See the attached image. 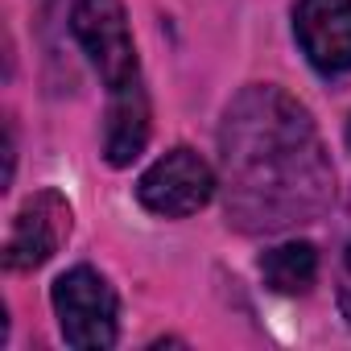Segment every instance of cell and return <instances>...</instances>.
Returning a JSON list of instances; mask_svg holds the SVG:
<instances>
[{
	"label": "cell",
	"mask_w": 351,
	"mask_h": 351,
	"mask_svg": "<svg viewBox=\"0 0 351 351\" xmlns=\"http://www.w3.org/2000/svg\"><path fill=\"white\" fill-rule=\"evenodd\" d=\"M219 191L228 223L277 236L314 223L335 199V165L314 116L281 87H244L219 124Z\"/></svg>",
	"instance_id": "1"
},
{
	"label": "cell",
	"mask_w": 351,
	"mask_h": 351,
	"mask_svg": "<svg viewBox=\"0 0 351 351\" xmlns=\"http://www.w3.org/2000/svg\"><path fill=\"white\" fill-rule=\"evenodd\" d=\"M62 339L79 351H104L116 343L120 335V306H116V289L108 285V277L91 265H75L66 269L54 289H50Z\"/></svg>",
	"instance_id": "2"
},
{
	"label": "cell",
	"mask_w": 351,
	"mask_h": 351,
	"mask_svg": "<svg viewBox=\"0 0 351 351\" xmlns=\"http://www.w3.org/2000/svg\"><path fill=\"white\" fill-rule=\"evenodd\" d=\"M71 34L83 46V54L91 58L95 75L104 79L108 95L145 83L141 62H136V46H132V29H128V13L120 0H75Z\"/></svg>",
	"instance_id": "3"
},
{
	"label": "cell",
	"mask_w": 351,
	"mask_h": 351,
	"mask_svg": "<svg viewBox=\"0 0 351 351\" xmlns=\"http://www.w3.org/2000/svg\"><path fill=\"white\" fill-rule=\"evenodd\" d=\"M219 191L215 169L186 145L161 153L141 178H136V199L145 211L161 215V219H186L195 211H203Z\"/></svg>",
	"instance_id": "4"
},
{
	"label": "cell",
	"mask_w": 351,
	"mask_h": 351,
	"mask_svg": "<svg viewBox=\"0 0 351 351\" xmlns=\"http://www.w3.org/2000/svg\"><path fill=\"white\" fill-rule=\"evenodd\" d=\"M71 228H75L71 203L58 191H38L13 215V228H9V240H5V265L13 273H29V269L46 265L66 244Z\"/></svg>",
	"instance_id": "5"
},
{
	"label": "cell",
	"mask_w": 351,
	"mask_h": 351,
	"mask_svg": "<svg viewBox=\"0 0 351 351\" xmlns=\"http://www.w3.org/2000/svg\"><path fill=\"white\" fill-rule=\"evenodd\" d=\"M293 38L314 71H351V0H298Z\"/></svg>",
	"instance_id": "6"
},
{
	"label": "cell",
	"mask_w": 351,
	"mask_h": 351,
	"mask_svg": "<svg viewBox=\"0 0 351 351\" xmlns=\"http://www.w3.org/2000/svg\"><path fill=\"white\" fill-rule=\"evenodd\" d=\"M149 145V91L128 87L108 95V112H104V157L108 165L124 169L132 165Z\"/></svg>",
	"instance_id": "7"
},
{
	"label": "cell",
	"mask_w": 351,
	"mask_h": 351,
	"mask_svg": "<svg viewBox=\"0 0 351 351\" xmlns=\"http://www.w3.org/2000/svg\"><path fill=\"white\" fill-rule=\"evenodd\" d=\"M261 277L273 293H306L318 281V252L306 240L277 244L261 256Z\"/></svg>",
	"instance_id": "8"
},
{
	"label": "cell",
	"mask_w": 351,
	"mask_h": 351,
	"mask_svg": "<svg viewBox=\"0 0 351 351\" xmlns=\"http://www.w3.org/2000/svg\"><path fill=\"white\" fill-rule=\"evenodd\" d=\"M339 306H343V318L351 322V207H347L343 244H339Z\"/></svg>",
	"instance_id": "9"
},
{
	"label": "cell",
	"mask_w": 351,
	"mask_h": 351,
	"mask_svg": "<svg viewBox=\"0 0 351 351\" xmlns=\"http://www.w3.org/2000/svg\"><path fill=\"white\" fill-rule=\"evenodd\" d=\"M347 145H351V128H347Z\"/></svg>",
	"instance_id": "10"
}]
</instances>
